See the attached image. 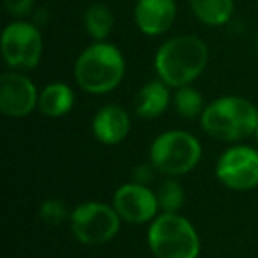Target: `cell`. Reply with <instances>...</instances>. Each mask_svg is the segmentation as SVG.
Segmentation results:
<instances>
[{
    "mask_svg": "<svg viewBox=\"0 0 258 258\" xmlns=\"http://www.w3.org/2000/svg\"><path fill=\"white\" fill-rule=\"evenodd\" d=\"M209 64V46L193 34L166 39L154 55V71L170 89L193 85Z\"/></svg>",
    "mask_w": 258,
    "mask_h": 258,
    "instance_id": "1",
    "label": "cell"
},
{
    "mask_svg": "<svg viewBox=\"0 0 258 258\" xmlns=\"http://www.w3.org/2000/svg\"><path fill=\"white\" fill-rule=\"evenodd\" d=\"M125 57L117 44L94 41L75 62V82L90 96H104L117 89L125 76Z\"/></svg>",
    "mask_w": 258,
    "mask_h": 258,
    "instance_id": "2",
    "label": "cell"
},
{
    "mask_svg": "<svg viewBox=\"0 0 258 258\" xmlns=\"http://www.w3.org/2000/svg\"><path fill=\"white\" fill-rule=\"evenodd\" d=\"M200 125L219 142H240L256 133L258 108L240 96H221L205 106Z\"/></svg>",
    "mask_w": 258,
    "mask_h": 258,
    "instance_id": "3",
    "label": "cell"
},
{
    "mask_svg": "<svg viewBox=\"0 0 258 258\" xmlns=\"http://www.w3.org/2000/svg\"><path fill=\"white\" fill-rule=\"evenodd\" d=\"M147 246L156 258H198L202 240L195 225L180 212H159L149 223Z\"/></svg>",
    "mask_w": 258,
    "mask_h": 258,
    "instance_id": "4",
    "label": "cell"
},
{
    "mask_svg": "<svg viewBox=\"0 0 258 258\" xmlns=\"http://www.w3.org/2000/svg\"><path fill=\"white\" fill-rule=\"evenodd\" d=\"M204 147L198 137L184 129H168L152 140L149 161L165 177H180L193 172L202 161Z\"/></svg>",
    "mask_w": 258,
    "mask_h": 258,
    "instance_id": "5",
    "label": "cell"
},
{
    "mask_svg": "<svg viewBox=\"0 0 258 258\" xmlns=\"http://www.w3.org/2000/svg\"><path fill=\"white\" fill-rule=\"evenodd\" d=\"M44 51L41 27L32 20H13L0 36V53L13 71H32L39 66Z\"/></svg>",
    "mask_w": 258,
    "mask_h": 258,
    "instance_id": "6",
    "label": "cell"
},
{
    "mask_svg": "<svg viewBox=\"0 0 258 258\" xmlns=\"http://www.w3.org/2000/svg\"><path fill=\"white\" fill-rule=\"evenodd\" d=\"M122 219L111 204L104 202H83L71 211L69 228L83 246H103L117 237Z\"/></svg>",
    "mask_w": 258,
    "mask_h": 258,
    "instance_id": "7",
    "label": "cell"
},
{
    "mask_svg": "<svg viewBox=\"0 0 258 258\" xmlns=\"http://www.w3.org/2000/svg\"><path fill=\"white\" fill-rule=\"evenodd\" d=\"M219 184L230 191H251L258 186V149L235 144L219 154L214 166Z\"/></svg>",
    "mask_w": 258,
    "mask_h": 258,
    "instance_id": "8",
    "label": "cell"
},
{
    "mask_svg": "<svg viewBox=\"0 0 258 258\" xmlns=\"http://www.w3.org/2000/svg\"><path fill=\"white\" fill-rule=\"evenodd\" d=\"M111 205L122 221L129 225H149L161 212L156 191L135 180L120 184L115 189Z\"/></svg>",
    "mask_w": 258,
    "mask_h": 258,
    "instance_id": "9",
    "label": "cell"
},
{
    "mask_svg": "<svg viewBox=\"0 0 258 258\" xmlns=\"http://www.w3.org/2000/svg\"><path fill=\"white\" fill-rule=\"evenodd\" d=\"M39 89L22 71L0 75V111L9 118H25L37 110Z\"/></svg>",
    "mask_w": 258,
    "mask_h": 258,
    "instance_id": "10",
    "label": "cell"
},
{
    "mask_svg": "<svg viewBox=\"0 0 258 258\" xmlns=\"http://www.w3.org/2000/svg\"><path fill=\"white\" fill-rule=\"evenodd\" d=\"M175 18V0H137L135 2V25L147 37H158L166 34L173 27Z\"/></svg>",
    "mask_w": 258,
    "mask_h": 258,
    "instance_id": "11",
    "label": "cell"
},
{
    "mask_svg": "<svg viewBox=\"0 0 258 258\" xmlns=\"http://www.w3.org/2000/svg\"><path fill=\"white\" fill-rule=\"evenodd\" d=\"M92 135L103 145H118L129 137L131 117L120 104H104L94 113L90 122Z\"/></svg>",
    "mask_w": 258,
    "mask_h": 258,
    "instance_id": "12",
    "label": "cell"
},
{
    "mask_svg": "<svg viewBox=\"0 0 258 258\" xmlns=\"http://www.w3.org/2000/svg\"><path fill=\"white\" fill-rule=\"evenodd\" d=\"M173 94L170 92V87L159 78L151 80L135 96V113L137 117L144 118V120H152L158 118L168 110L170 103H172Z\"/></svg>",
    "mask_w": 258,
    "mask_h": 258,
    "instance_id": "13",
    "label": "cell"
},
{
    "mask_svg": "<svg viewBox=\"0 0 258 258\" xmlns=\"http://www.w3.org/2000/svg\"><path fill=\"white\" fill-rule=\"evenodd\" d=\"M75 106V90L64 82H51L39 90L37 111L46 118H60Z\"/></svg>",
    "mask_w": 258,
    "mask_h": 258,
    "instance_id": "14",
    "label": "cell"
},
{
    "mask_svg": "<svg viewBox=\"0 0 258 258\" xmlns=\"http://www.w3.org/2000/svg\"><path fill=\"white\" fill-rule=\"evenodd\" d=\"M195 18L207 27H223L235 11L233 0H187Z\"/></svg>",
    "mask_w": 258,
    "mask_h": 258,
    "instance_id": "15",
    "label": "cell"
},
{
    "mask_svg": "<svg viewBox=\"0 0 258 258\" xmlns=\"http://www.w3.org/2000/svg\"><path fill=\"white\" fill-rule=\"evenodd\" d=\"M113 13L103 2H94L83 11V29L92 41H106L113 32Z\"/></svg>",
    "mask_w": 258,
    "mask_h": 258,
    "instance_id": "16",
    "label": "cell"
},
{
    "mask_svg": "<svg viewBox=\"0 0 258 258\" xmlns=\"http://www.w3.org/2000/svg\"><path fill=\"white\" fill-rule=\"evenodd\" d=\"M172 104L175 108L177 115H180L186 120H195V118H200L202 113L205 110V101L204 96L200 94V90L195 89L193 85H186L175 89L172 97Z\"/></svg>",
    "mask_w": 258,
    "mask_h": 258,
    "instance_id": "17",
    "label": "cell"
},
{
    "mask_svg": "<svg viewBox=\"0 0 258 258\" xmlns=\"http://www.w3.org/2000/svg\"><path fill=\"white\" fill-rule=\"evenodd\" d=\"M161 212H180L184 202H186V193H184L182 184L177 180V177H165L161 184L156 189Z\"/></svg>",
    "mask_w": 258,
    "mask_h": 258,
    "instance_id": "18",
    "label": "cell"
},
{
    "mask_svg": "<svg viewBox=\"0 0 258 258\" xmlns=\"http://www.w3.org/2000/svg\"><path fill=\"white\" fill-rule=\"evenodd\" d=\"M37 212H39V218L48 225H62V223L69 221V216H71V211L60 198H46V200H43Z\"/></svg>",
    "mask_w": 258,
    "mask_h": 258,
    "instance_id": "19",
    "label": "cell"
},
{
    "mask_svg": "<svg viewBox=\"0 0 258 258\" xmlns=\"http://www.w3.org/2000/svg\"><path fill=\"white\" fill-rule=\"evenodd\" d=\"M36 0H4V8L15 20H29L34 15Z\"/></svg>",
    "mask_w": 258,
    "mask_h": 258,
    "instance_id": "20",
    "label": "cell"
},
{
    "mask_svg": "<svg viewBox=\"0 0 258 258\" xmlns=\"http://www.w3.org/2000/svg\"><path fill=\"white\" fill-rule=\"evenodd\" d=\"M158 172V170L152 166V163H144V165H138L137 168L133 170V180L135 182H140V184H145L149 186V182L152 180V175Z\"/></svg>",
    "mask_w": 258,
    "mask_h": 258,
    "instance_id": "21",
    "label": "cell"
},
{
    "mask_svg": "<svg viewBox=\"0 0 258 258\" xmlns=\"http://www.w3.org/2000/svg\"><path fill=\"white\" fill-rule=\"evenodd\" d=\"M254 46H256V53H258V30H256V37H254Z\"/></svg>",
    "mask_w": 258,
    "mask_h": 258,
    "instance_id": "22",
    "label": "cell"
},
{
    "mask_svg": "<svg viewBox=\"0 0 258 258\" xmlns=\"http://www.w3.org/2000/svg\"><path fill=\"white\" fill-rule=\"evenodd\" d=\"M254 137H256V144H258V127H256V133H254Z\"/></svg>",
    "mask_w": 258,
    "mask_h": 258,
    "instance_id": "23",
    "label": "cell"
}]
</instances>
